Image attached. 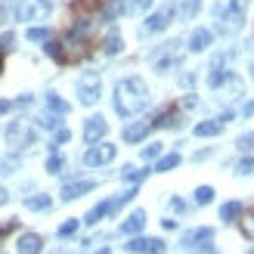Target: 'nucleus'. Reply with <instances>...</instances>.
I'll use <instances>...</instances> for the list:
<instances>
[{"label":"nucleus","instance_id":"nucleus-1","mask_svg":"<svg viewBox=\"0 0 254 254\" xmlns=\"http://www.w3.org/2000/svg\"><path fill=\"white\" fill-rule=\"evenodd\" d=\"M149 106V90L139 78H124L115 87V112L121 118H133Z\"/></svg>","mask_w":254,"mask_h":254},{"label":"nucleus","instance_id":"nucleus-2","mask_svg":"<svg viewBox=\"0 0 254 254\" xmlns=\"http://www.w3.org/2000/svg\"><path fill=\"white\" fill-rule=\"evenodd\" d=\"M6 139H9V146H12V149H25V146H31V143H34V124H31V121H25V118L12 121V124L6 127Z\"/></svg>","mask_w":254,"mask_h":254},{"label":"nucleus","instance_id":"nucleus-3","mask_svg":"<svg viewBox=\"0 0 254 254\" xmlns=\"http://www.w3.org/2000/svg\"><path fill=\"white\" fill-rule=\"evenodd\" d=\"M50 16V3L47 0H22L16 6V19L19 22H44Z\"/></svg>","mask_w":254,"mask_h":254},{"label":"nucleus","instance_id":"nucleus-4","mask_svg":"<svg viewBox=\"0 0 254 254\" xmlns=\"http://www.w3.org/2000/svg\"><path fill=\"white\" fill-rule=\"evenodd\" d=\"M115 146L112 143H90V149L84 152V164H90V168H99V164H109L115 158Z\"/></svg>","mask_w":254,"mask_h":254},{"label":"nucleus","instance_id":"nucleus-5","mask_svg":"<svg viewBox=\"0 0 254 254\" xmlns=\"http://www.w3.org/2000/svg\"><path fill=\"white\" fill-rule=\"evenodd\" d=\"M78 96L84 106H93L99 99V74H84L78 81Z\"/></svg>","mask_w":254,"mask_h":254},{"label":"nucleus","instance_id":"nucleus-6","mask_svg":"<svg viewBox=\"0 0 254 254\" xmlns=\"http://www.w3.org/2000/svg\"><path fill=\"white\" fill-rule=\"evenodd\" d=\"M124 248L133 251V254H164V242H161V239H143V236H133Z\"/></svg>","mask_w":254,"mask_h":254},{"label":"nucleus","instance_id":"nucleus-7","mask_svg":"<svg viewBox=\"0 0 254 254\" xmlns=\"http://www.w3.org/2000/svg\"><path fill=\"white\" fill-rule=\"evenodd\" d=\"M171 19H174V6H161L155 16H149V19H146L143 34H155V31H161V28H168Z\"/></svg>","mask_w":254,"mask_h":254},{"label":"nucleus","instance_id":"nucleus-8","mask_svg":"<svg viewBox=\"0 0 254 254\" xmlns=\"http://www.w3.org/2000/svg\"><path fill=\"white\" fill-rule=\"evenodd\" d=\"M106 130H109L106 118L103 115H93V118H87V124H84V139H87V143H96V139L106 136Z\"/></svg>","mask_w":254,"mask_h":254},{"label":"nucleus","instance_id":"nucleus-9","mask_svg":"<svg viewBox=\"0 0 254 254\" xmlns=\"http://www.w3.org/2000/svg\"><path fill=\"white\" fill-rule=\"evenodd\" d=\"M19 254H41V248H44V239L37 236V233H25L22 239H19Z\"/></svg>","mask_w":254,"mask_h":254},{"label":"nucleus","instance_id":"nucleus-10","mask_svg":"<svg viewBox=\"0 0 254 254\" xmlns=\"http://www.w3.org/2000/svg\"><path fill=\"white\" fill-rule=\"evenodd\" d=\"M96 183L93 180H78V183H65L62 186V198L65 201H71V198H78V195H84V192H90Z\"/></svg>","mask_w":254,"mask_h":254},{"label":"nucleus","instance_id":"nucleus-11","mask_svg":"<svg viewBox=\"0 0 254 254\" xmlns=\"http://www.w3.org/2000/svg\"><path fill=\"white\" fill-rule=\"evenodd\" d=\"M143 226H146V211H133L130 217L121 223V233H124V236H136Z\"/></svg>","mask_w":254,"mask_h":254},{"label":"nucleus","instance_id":"nucleus-12","mask_svg":"<svg viewBox=\"0 0 254 254\" xmlns=\"http://www.w3.org/2000/svg\"><path fill=\"white\" fill-rule=\"evenodd\" d=\"M211 31L208 28H195L192 31V37H189V50H192V53H201V50H208L211 47Z\"/></svg>","mask_w":254,"mask_h":254},{"label":"nucleus","instance_id":"nucleus-13","mask_svg":"<svg viewBox=\"0 0 254 254\" xmlns=\"http://www.w3.org/2000/svg\"><path fill=\"white\" fill-rule=\"evenodd\" d=\"M149 130H152V124H146V121L130 124V127H124V139H127V143H139V139H143Z\"/></svg>","mask_w":254,"mask_h":254},{"label":"nucleus","instance_id":"nucleus-14","mask_svg":"<svg viewBox=\"0 0 254 254\" xmlns=\"http://www.w3.org/2000/svg\"><path fill=\"white\" fill-rule=\"evenodd\" d=\"M99 6H103V0H71L74 16H90V12H96Z\"/></svg>","mask_w":254,"mask_h":254},{"label":"nucleus","instance_id":"nucleus-15","mask_svg":"<svg viewBox=\"0 0 254 254\" xmlns=\"http://www.w3.org/2000/svg\"><path fill=\"white\" fill-rule=\"evenodd\" d=\"M211 239H214V233L208 230V226H201V230H192V233L183 236V245L192 248V245H198V242H211Z\"/></svg>","mask_w":254,"mask_h":254},{"label":"nucleus","instance_id":"nucleus-16","mask_svg":"<svg viewBox=\"0 0 254 254\" xmlns=\"http://www.w3.org/2000/svg\"><path fill=\"white\" fill-rule=\"evenodd\" d=\"M198 9H201V0H177V12L183 19H195Z\"/></svg>","mask_w":254,"mask_h":254},{"label":"nucleus","instance_id":"nucleus-17","mask_svg":"<svg viewBox=\"0 0 254 254\" xmlns=\"http://www.w3.org/2000/svg\"><path fill=\"white\" fill-rule=\"evenodd\" d=\"M223 130V121H201L195 124V136H217Z\"/></svg>","mask_w":254,"mask_h":254},{"label":"nucleus","instance_id":"nucleus-18","mask_svg":"<svg viewBox=\"0 0 254 254\" xmlns=\"http://www.w3.org/2000/svg\"><path fill=\"white\" fill-rule=\"evenodd\" d=\"M152 6V0H121V9L127 16H136V12H146Z\"/></svg>","mask_w":254,"mask_h":254},{"label":"nucleus","instance_id":"nucleus-19","mask_svg":"<svg viewBox=\"0 0 254 254\" xmlns=\"http://www.w3.org/2000/svg\"><path fill=\"white\" fill-rule=\"evenodd\" d=\"M180 121H177V109H164L161 115L152 121V127H177Z\"/></svg>","mask_w":254,"mask_h":254},{"label":"nucleus","instance_id":"nucleus-20","mask_svg":"<svg viewBox=\"0 0 254 254\" xmlns=\"http://www.w3.org/2000/svg\"><path fill=\"white\" fill-rule=\"evenodd\" d=\"M50 195H31V198H25V208L28 211H50Z\"/></svg>","mask_w":254,"mask_h":254},{"label":"nucleus","instance_id":"nucleus-21","mask_svg":"<svg viewBox=\"0 0 254 254\" xmlns=\"http://www.w3.org/2000/svg\"><path fill=\"white\" fill-rule=\"evenodd\" d=\"M239 214H242V205L239 201H226V205L220 208V220H226V223H233Z\"/></svg>","mask_w":254,"mask_h":254},{"label":"nucleus","instance_id":"nucleus-22","mask_svg":"<svg viewBox=\"0 0 254 254\" xmlns=\"http://www.w3.org/2000/svg\"><path fill=\"white\" fill-rule=\"evenodd\" d=\"M47 106L56 112V115H68V103L65 99H59L56 93H47Z\"/></svg>","mask_w":254,"mask_h":254},{"label":"nucleus","instance_id":"nucleus-23","mask_svg":"<svg viewBox=\"0 0 254 254\" xmlns=\"http://www.w3.org/2000/svg\"><path fill=\"white\" fill-rule=\"evenodd\" d=\"M47 53L53 56L56 62H62V65H65V44H59V41H47Z\"/></svg>","mask_w":254,"mask_h":254},{"label":"nucleus","instance_id":"nucleus-24","mask_svg":"<svg viewBox=\"0 0 254 254\" xmlns=\"http://www.w3.org/2000/svg\"><path fill=\"white\" fill-rule=\"evenodd\" d=\"M177 164H180V155H177V152H171V155H164V158L155 164V171H158V174H164V171H174Z\"/></svg>","mask_w":254,"mask_h":254},{"label":"nucleus","instance_id":"nucleus-25","mask_svg":"<svg viewBox=\"0 0 254 254\" xmlns=\"http://www.w3.org/2000/svg\"><path fill=\"white\" fill-rule=\"evenodd\" d=\"M109 211H112V205H109V201H103V205H96L90 214H87V223H90V226H93V223H99V220H103Z\"/></svg>","mask_w":254,"mask_h":254},{"label":"nucleus","instance_id":"nucleus-26","mask_svg":"<svg viewBox=\"0 0 254 254\" xmlns=\"http://www.w3.org/2000/svg\"><path fill=\"white\" fill-rule=\"evenodd\" d=\"M239 226H242V236L248 239V242H254V211H251V214H245V217L239 220Z\"/></svg>","mask_w":254,"mask_h":254},{"label":"nucleus","instance_id":"nucleus-27","mask_svg":"<svg viewBox=\"0 0 254 254\" xmlns=\"http://www.w3.org/2000/svg\"><path fill=\"white\" fill-rule=\"evenodd\" d=\"M121 47H124V44H121V37H118V34H109V37H106V44H103V50H106L109 56L121 53Z\"/></svg>","mask_w":254,"mask_h":254},{"label":"nucleus","instance_id":"nucleus-28","mask_svg":"<svg viewBox=\"0 0 254 254\" xmlns=\"http://www.w3.org/2000/svg\"><path fill=\"white\" fill-rule=\"evenodd\" d=\"M236 146L242 149V152H254V130L251 133H242V136L236 139Z\"/></svg>","mask_w":254,"mask_h":254},{"label":"nucleus","instance_id":"nucleus-29","mask_svg":"<svg viewBox=\"0 0 254 254\" xmlns=\"http://www.w3.org/2000/svg\"><path fill=\"white\" fill-rule=\"evenodd\" d=\"M211 198H214V189L211 186H198L195 189V201H198V205H208Z\"/></svg>","mask_w":254,"mask_h":254},{"label":"nucleus","instance_id":"nucleus-30","mask_svg":"<svg viewBox=\"0 0 254 254\" xmlns=\"http://www.w3.org/2000/svg\"><path fill=\"white\" fill-rule=\"evenodd\" d=\"M236 171H239V174H242V177H248V174H254V158H242V161H239V164H236Z\"/></svg>","mask_w":254,"mask_h":254},{"label":"nucleus","instance_id":"nucleus-31","mask_svg":"<svg viewBox=\"0 0 254 254\" xmlns=\"http://www.w3.org/2000/svg\"><path fill=\"white\" fill-rule=\"evenodd\" d=\"M74 233H78V220H65L59 226V236H74Z\"/></svg>","mask_w":254,"mask_h":254},{"label":"nucleus","instance_id":"nucleus-32","mask_svg":"<svg viewBox=\"0 0 254 254\" xmlns=\"http://www.w3.org/2000/svg\"><path fill=\"white\" fill-rule=\"evenodd\" d=\"M146 177V171H133V168H124V180H130V183H139Z\"/></svg>","mask_w":254,"mask_h":254},{"label":"nucleus","instance_id":"nucleus-33","mask_svg":"<svg viewBox=\"0 0 254 254\" xmlns=\"http://www.w3.org/2000/svg\"><path fill=\"white\" fill-rule=\"evenodd\" d=\"M50 31L47 28H28V41H47Z\"/></svg>","mask_w":254,"mask_h":254},{"label":"nucleus","instance_id":"nucleus-34","mask_svg":"<svg viewBox=\"0 0 254 254\" xmlns=\"http://www.w3.org/2000/svg\"><path fill=\"white\" fill-rule=\"evenodd\" d=\"M12 44H16V34H12V31H6L3 37H0V50H3V53H6V50H12Z\"/></svg>","mask_w":254,"mask_h":254},{"label":"nucleus","instance_id":"nucleus-35","mask_svg":"<svg viewBox=\"0 0 254 254\" xmlns=\"http://www.w3.org/2000/svg\"><path fill=\"white\" fill-rule=\"evenodd\" d=\"M155 155H161V143H152L143 149V158H155Z\"/></svg>","mask_w":254,"mask_h":254},{"label":"nucleus","instance_id":"nucleus-36","mask_svg":"<svg viewBox=\"0 0 254 254\" xmlns=\"http://www.w3.org/2000/svg\"><path fill=\"white\" fill-rule=\"evenodd\" d=\"M59 168H62V158H59V155H53V158L47 161V171H50V174H59Z\"/></svg>","mask_w":254,"mask_h":254},{"label":"nucleus","instance_id":"nucleus-37","mask_svg":"<svg viewBox=\"0 0 254 254\" xmlns=\"http://www.w3.org/2000/svg\"><path fill=\"white\" fill-rule=\"evenodd\" d=\"M12 230H19V220H6V223H0V236H6Z\"/></svg>","mask_w":254,"mask_h":254},{"label":"nucleus","instance_id":"nucleus-38","mask_svg":"<svg viewBox=\"0 0 254 254\" xmlns=\"http://www.w3.org/2000/svg\"><path fill=\"white\" fill-rule=\"evenodd\" d=\"M68 139H71L68 127H59V130H56V143H68Z\"/></svg>","mask_w":254,"mask_h":254},{"label":"nucleus","instance_id":"nucleus-39","mask_svg":"<svg viewBox=\"0 0 254 254\" xmlns=\"http://www.w3.org/2000/svg\"><path fill=\"white\" fill-rule=\"evenodd\" d=\"M81 251H84V248L78 245V248H59V251H53V254H81Z\"/></svg>","mask_w":254,"mask_h":254},{"label":"nucleus","instance_id":"nucleus-40","mask_svg":"<svg viewBox=\"0 0 254 254\" xmlns=\"http://www.w3.org/2000/svg\"><path fill=\"white\" fill-rule=\"evenodd\" d=\"M9 109H12V103H9V99H0V115H6Z\"/></svg>","mask_w":254,"mask_h":254},{"label":"nucleus","instance_id":"nucleus-41","mask_svg":"<svg viewBox=\"0 0 254 254\" xmlns=\"http://www.w3.org/2000/svg\"><path fill=\"white\" fill-rule=\"evenodd\" d=\"M6 201H9V192H6V189H0V205H6Z\"/></svg>","mask_w":254,"mask_h":254},{"label":"nucleus","instance_id":"nucleus-42","mask_svg":"<svg viewBox=\"0 0 254 254\" xmlns=\"http://www.w3.org/2000/svg\"><path fill=\"white\" fill-rule=\"evenodd\" d=\"M245 115H254V99H251V103L245 106Z\"/></svg>","mask_w":254,"mask_h":254},{"label":"nucleus","instance_id":"nucleus-43","mask_svg":"<svg viewBox=\"0 0 254 254\" xmlns=\"http://www.w3.org/2000/svg\"><path fill=\"white\" fill-rule=\"evenodd\" d=\"M0 71H3V50H0Z\"/></svg>","mask_w":254,"mask_h":254},{"label":"nucleus","instance_id":"nucleus-44","mask_svg":"<svg viewBox=\"0 0 254 254\" xmlns=\"http://www.w3.org/2000/svg\"><path fill=\"white\" fill-rule=\"evenodd\" d=\"M96 254H112V251H109V248H99V251H96Z\"/></svg>","mask_w":254,"mask_h":254},{"label":"nucleus","instance_id":"nucleus-45","mask_svg":"<svg viewBox=\"0 0 254 254\" xmlns=\"http://www.w3.org/2000/svg\"><path fill=\"white\" fill-rule=\"evenodd\" d=\"M251 74H254V65H251Z\"/></svg>","mask_w":254,"mask_h":254},{"label":"nucleus","instance_id":"nucleus-46","mask_svg":"<svg viewBox=\"0 0 254 254\" xmlns=\"http://www.w3.org/2000/svg\"><path fill=\"white\" fill-rule=\"evenodd\" d=\"M251 254H254V251H251Z\"/></svg>","mask_w":254,"mask_h":254}]
</instances>
